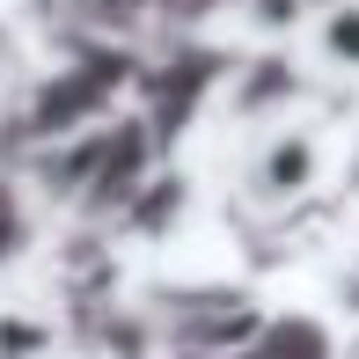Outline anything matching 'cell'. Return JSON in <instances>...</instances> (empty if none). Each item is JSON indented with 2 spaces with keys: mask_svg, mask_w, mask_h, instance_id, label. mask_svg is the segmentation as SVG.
<instances>
[{
  "mask_svg": "<svg viewBox=\"0 0 359 359\" xmlns=\"http://www.w3.org/2000/svg\"><path fill=\"white\" fill-rule=\"evenodd\" d=\"M316 59L337 74H359V0H330L316 15Z\"/></svg>",
  "mask_w": 359,
  "mask_h": 359,
  "instance_id": "2",
  "label": "cell"
},
{
  "mask_svg": "<svg viewBox=\"0 0 359 359\" xmlns=\"http://www.w3.org/2000/svg\"><path fill=\"white\" fill-rule=\"evenodd\" d=\"M316 184H323V140L308 133V125H279V133H264L242 154V198L264 205V213L308 198Z\"/></svg>",
  "mask_w": 359,
  "mask_h": 359,
  "instance_id": "1",
  "label": "cell"
},
{
  "mask_svg": "<svg viewBox=\"0 0 359 359\" xmlns=\"http://www.w3.org/2000/svg\"><path fill=\"white\" fill-rule=\"evenodd\" d=\"M44 345H52V330L29 316H0V359H37Z\"/></svg>",
  "mask_w": 359,
  "mask_h": 359,
  "instance_id": "3",
  "label": "cell"
},
{
  "mask_svg": "<svg viewBox=\"0 0 359 359\" xmlns=\"http://www.w3.org/2000/svg\"><path fill=\"white\" fill-rule=\"evenodd\" d=\"M22 242H29V220H22V205H15V191L0 184V264L22 257Z\"/></svg>",
  "mask_w": 359,
  "mask_h": 359,
  "instance_id": "4",
  "label": "cell"
}]
</instances>
